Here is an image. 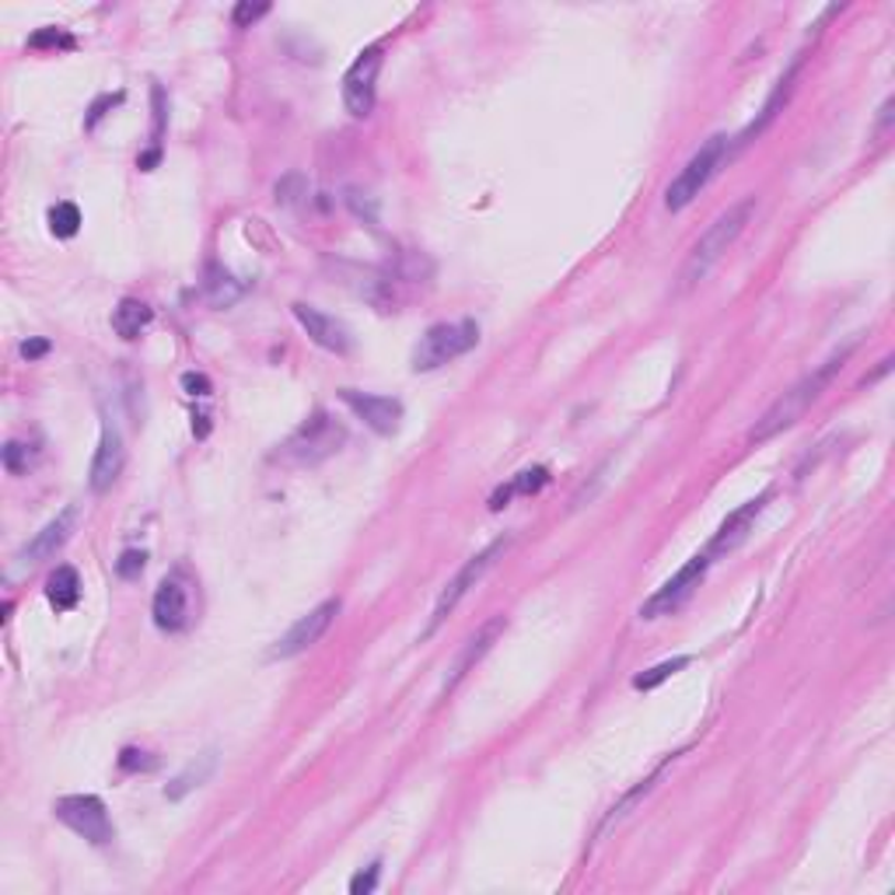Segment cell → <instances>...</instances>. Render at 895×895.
<instances>
[{
	"label": "cell",
	"instance_id": "cell-1",
	"mask_svg": "<svg viewBox=\"0 0 895 895\" xmlns=\"http://www.w3.org/2000/svg\"><path fill=\"white\" fill-rule=\"evenodd\" d=\"M850 351H853V343H847L843 351H837L826 364H819L816 371H808L798 385H790V389L756 420V427L748 431V441L752 444H766L769 438L790 431V427H795L811 410V406L822 399V392L832 385V378L840 375V368H843V360L850 357Z\"/></svg>",
	"mask_w": 895,
	"mask_h": 895
},
{
	"label": "cell",
	"instance_id": "cell-2",
	"mask_svg": "<svg viewBox=\"0 0 895 895\" xmlns=\"http://www.w3.org/2000/svg\"><path fill=\"white\" fill-rule=\"evenodd\" d=\"M752 211H756V196H745V200H738L735 207H727L714 224H710V228L700 235V241L693 246V252H689V259H686V267H682V291L686 288H697V283L718 267L721 262V256L735 246L738 241V235L745 231V224H748V217H752Z\"/></svg>",
	"mask_w": 895,
	"mask_h": 895
},
{
	"label": "cell",
	"instance_id": "cell-3",
	"mask_svg": "<svg viewBox=\"0 0 895 895\" xmlns=\"http://www.w3.org/2000/svg\"><path fill=\"white\" fill-rule=\"evenodd\" d=\"M479 343V325L473 319L462 322H438L431 325L413 351V371H438L444 364L465 357Z\"/></svg>",
	"mask_w": 895,
	"mask_h": 895
},
{
	"label": "cell",
	"instance_id": "cell-4",
	"mask_svg": "<svg viewBox=\"0 0 895 895\" xmlns=\"http://www.w3.org/2000/svg\"><path fill=\"white\" fill-rule=\"evenodd\" d=\"M507 546H511V536H500V539H494L490 546L486 549H479L476 557H470L465 560V567L462 571L444 584V592L438 595V605H434V613H431V623H427V629H423V637H431V634H438V626L455 613L459 608V602L465 599L473 592V587L483 581V574L490 571V567L507 553Z\"/></svg>",
	"mask_w": 895,
	"mask_h": 895
},
{
	"label": "cell",
	"instance_id": "cell-5",
	"mask_svg": "<svg viewBox=\"0 0 895 895\" xmlns=\"http://www.w3.org/2000/svg\"><path fill=\"white\" fill-rule=\"evenodd\" d=\"M347 441V431L325 413V410H315L309 420H304L298 431L288 438V444H283V452L280 459L283 462H294V465H315L322 459H330L339 452V444Z\"/></svg>",
	"mask_w": 895,
	"mask_h": 895
},
{
	"label": "cell",
	"instance_id": "cell-6",
	"mask_svg": "<svg viewBox=\"0 0 895 895\" xmlns=\"http://www.w3.org/2000/svg\"><path fill=\"white\" fill-rule=\"evenodd\" d=\"M727 154V137L718 133V137H710L707 144L686 161V169L676 175V182L668 186L665 193V207L668 211H686L689 203H693L703 190H707V182L714 179V172L721 169V161Z\"/></svg>",
	"mask_w": 895,
	"mask_h": 895
},
{
	"label": "cell",
	"instance_id": "cell-7",
	"mask_svg": "<svg viewBox=\"0 0 895 895\" xmlns=\"http://www.w3.org/2000/svg\"><path fill=\"white\" fill-rule=\"evenodd\" d=\"M53 816L64 822L71 832H77L80 840H88L95 847H106L116 837V826L109 819V808L95 795H67L53 805Z\"/></svg>",
	"mask_w": 895,
	"mask_h": 895
},
{
	"label": "cell",
	"instance_id": "cell-8",
	"mask_svg": "<svg viewBox=\"0 0 895 895\" xmlns=\"http://www.w3.org/2000/svg\"><path fill=\"white\" fill-rule=\"evenodd\" d=\"M710 560L707 553H697L693 560H689L682 571L676 574V578H668L655 595H650L644 605H640V619H661V616H671L676 613V608H682L686 602H689V595L697 592L700 587V581H703V574L710 571Z\"/></svg>",
	"mask_w": 895,
	"mask_h": 895
},
{
	"label": "cell",
	"instance_id": "cell-9",
	"mask_svg": "<svg viewBox=\"0 0 895 895\" xmlns=\"http://www.w3.org/2000/svg\"><path fill=\"white\" fill-rule=\"evenodd\" d=\"M381 60H385L381 56V46H368L351 64V71L343 74V106H347V112L357 116V119L371 116V109H375Z\"/></svg>",
	"mask_w": 895,
	"mask_h": 895
},
{
	"label": "cell",
	"instance_id": "cell-10",
	"mask_svg": "<svg viewBox=\"0 0 895 895\" xmlns=\"http://www.w3.org/2000/svg\"><path fill=\"white\" fill-rule=\"evenodd\" d=\"M339 616V602L336 599H330V602H322V605H315L309 616H301L288 634H283L277 644H273V650H270V658L273 661H288V658H298V655H304V650L309 647H315L322 637H325V629L333 626V619Z\"/></svg>",
	"mask_w": 895,
	"mask_h": 895
},
{
	"label": "cell",
	"instance_id": "cell-11",
	"mask_svg": "<svg viewBox=\"0 0 895 895\" xmlns=\"http://www.w3.org/2000/svg\"><path fill=\"white\" fill-rule=\"evenodd\" d=\"M339 402L347 410L364 420V427H371L375 434L392 438L402 423V402L392 396H375V392H357V389H339Z\"/></svg>",
	"mask_w": 895,
	"mask_h": 895
},
{
	"label": "cell",
	"instance_id": "cell-12",
	"mask_svg": "<svg viewBox=\"0 0 895 895\" xmlns=\"http://www.w3.org/2000/svg\"><path fill=\"white\" fill-rule=\"evenodd\" d=\"M773 497V490H766V494H759L756 500H748V504H742L738 511H731L724 521H721V528L714 532V539H710V546L703 549V553L710 557V560H718V557H727V553H735V549L748 539V532H752V525H756V518L763 515V507H766V500Z\"/></svg>",
	"mask_w": 895,
	"mask_h": 895
},
{
	"label": "cell",
	"instance_id": "cell-13",
	"mask_svg": "<svg viewBox=\"0 0 895 895\" xmlns=\"http://www.w3.org/2000/svg\"><path fill=\"white\" fill-rule=\"evenodd\" d=\"M294 319H298V325L304 333H309V339L315 343V347H322V351H330V354H351V330L347 325H343L339 319H333V315H325V312H319L315 304H304V301H298L294 304Z\"/></svg>",
	"mask_w": 895,
	"mask_h": 895
},
{
	"label": "cell",
	"instance_id": "cell-14",
	"mask_svg": "<svg viewBox=\"0 0 895 895\" xmlns=\"http://www.w3.org/2000/svg\"><path fill=\"white\" fill-rule=\"evenodd\" d=\"M127 465V448H123V438H119L116 427L106 420L101 423V441H98V452L91 459V473H88V483L95 494H106L112 490V483L119 479Z\"/></svg>",
	"mask_w": 895,
	"mask_h": 895
},
{
	"label": "cell",
	"instance_id": "cell-15",
	"mask_svg": "<svg viewBox=\"0 0 895 895\" xmlns=\"http://www.w3.org/2000/svg\"><path fill=\"white\" fill-rule=\"evenodd\" d=\"M154 626L165 629V634H179V629L190 626V587L182 584L179 578H165L154 592V605H151Z\"/></svg>",
	"mask_w": 895,
	"mask_h": 895
},
{
	"label": "cell",
	"instance_id": "cell-16",
	"mask_svg": "<svg viewBox=\"0 0 895 895\" xmlns=\"http://www.w3.org/2000/svg\"><path fill=\"white\" fill-rule=\"evenodd\" d=\"M504 626H507V619H504V616H494V619H486L470 640H465L462 655L455 658L452 671H448V679H444V693H452V689H455L465 676H470V668H473L476 661H483L486 650H490V647L497 644V637L504 634Z\"/></svg>",
	"mask_w": 895,
	"mask_h": 895
},
{
	"label": "cell",
	"instance_id": "cell-17",
	"mask_svg": "<svg viewBox=\"0 0 895 895\" xmlns=\"http://www.w3.org/2000/svg\"><path fill=\"white\" fill-rule=\"evenodd\" d=\"M74 521H77V511H74V507H67V511H60L53 521L43 525V532H35V539L22 549V560H25V563H43V560H50V557L56 553V549L71 539Z\"/></svg>",
	"mask_w": 895,
	"mask_h": 895
},
{
	"label": "cell",
	"instance_id": "cell-18",
	"mask_svg": "<svg viewBox=\"0 0 895 895\" xmlns=\"http://www.w3.org/2000/svg\"><path fill=\"white\" fill-rule=\"evenodd\" d=\"M801 64H805V53H798L795 60H790V67L780 74V80H777V88L769 91V98H766V106H763V112H759V119L756 123H752L742 137H738V144H748L752 137H759L773 119H777L780 112H784V106H787V98H790V91H795V80H798V71H801Z\"/></svg>",
	"mask_w": 895,
	"mask_h": 895
},
{
	"label": "cell",
	"instance_id": "cell-19",
	"mask_svg": "<svg viewBox=\"0 0 895 895\" xmlns=\"http://www.w3.org/2000/svg\"><path fill=\"white\" fill-rule=\"evenodd\" d=\"M214 769H217V748H207V752H200L196 759L186 763V769L179 773V777L165 787V798L169 801H182L190 795V790L203 787L211 777H214Z\"/></svg>",
	"mask_w": 895,
	"mask_h": 895
},
{
	"label": "cell",
	"instance_id": "cell-20",
	"mask_svg": "<svg viewBox=\"0 0 895 895\" xmlns=\"http://www.w3.org/2000/svg\"><path fill=\"white\" fill-rule=\"evenodd\" d=\"M151 319H154V312L148 309L144 301L123 298L112 312V330H116V336H123V339H137L151 325Z\"/></svg>",
	"mask_w": 895,
	"mask_h": 895
},
{
	"label": "cell",
	"instance_id": "cell-21",
	"mask_svg": "<svg viewBox=\"0 0 895 895\" xmlns=\"http://www.w3.org/2000/svg\"><path fill=\"white\" fill-rule=\"evenodd\" d=\"M676 759H679V752H671V756H668V759H665V763H661V766H658L655 773H650V777H647V780H640V784H637V787H634V790H629V795H626V798L619 801V805H613V808H608V816L602 819V829H599V832H605V829H613V826H616L619 819H626V816H629V808H634V805H637L640 798H647V795H650V790H655V784H658V780L665 777V769H668L671 763H676Z\"/></svg>",
	"mask_w": 895,
	"mask_h": 895
},
{
	"label": "cell",
	"instance_id": "cell-22",
	"mask_svg": "<svg viewBox=\"0 0 895 895\" xmlns=\"http://www.w3.org/2000/svg\"><path fill=\"white\" fill-rule=\"evenodd\" d=\"M46 599L60 608V613H67V608L77 605L80 599V578L74 567H56L46 581Z\"/></svg>",
	"mask_w": 895,
	"mask_h": 895
},
{
	"label": "cell",
	"instance_id": "cell-23",
	"mask_svg": "<svg viewBox=\"0 0 895 895\" xmlns=\"http://www.w3.org/2000/svg\"><path fill=\"white\" fill-rule=\"evenodd\" d=\"M546 483H549V473L542 470V465H536V470H525V473H518V476H515L511 483H507V486H500V490L490 497V507H494V511H500V507H504L507 500H511L515 494H521V497H532V494H539V490H542Z\"/></svg>",
	"mask_w": 895,
	"mask_h": 895
},
{
	"label": "cell",
	"instance_id": "cell-24",
	"mask_svg": "<svg viewBox=\"0 0 895 895\" xmlns=\"http://www.w3.org/2000/svg\"><path fill=\"white\" fill-rule=\"evenodd\" d=\"M689 661H693V658L679 655V658H668V661H661L655 668H647V671H640V676L634 679V689H644V693H647V689H658L661 682H668L671 676H676V671H682Z\"/></svg>",
	"mask_w": 895,
	"mask_h": 895
},
{
	"label": "cell",
	"instance_id": "cell-25",
	"mask_svg": "<svg viewBox=\"0 0 895 895\" xmlns=\"http://www.w3.org/2000/svg\"><path fill=\"white\" fill-rule=\"evenodd\" d=\"M203 294L211 298V304L224 309V304H231V301L241 294V288H235L228 273H220L217 267H211V270H207V283H203Z\"/></svg>",
	"mask_w": 895,
	"mask_h": 895
},
{
	"label": "cell",
	"instance_id": "cell-26",
	"mask_svg": "<svg viewBox=\"0 0 895 895\" xmlns=\"http://www.w3.org/2000/svg\"><path fill=\"white\" fill-rule=\"evenodd\" d=\"M50 231L56 238H74L80 231V211L77 203H56L50 211Z\"/></svg>",
	"mask_w": 895,
	"mask_h": 895
},
{
	"label": "cell",
	"instance_id": "cell-27",
	"mask_svg": "<svg viewBox=\"0 0 895 895\" xmlns=\"http://www.w3.org/2000/svg\"><path fill=\"white\" fill-rule=\"evenodd\" d=\"M32 462V444H22V441H8L4 444V470L11 476H22Z\"/></svg>",
	"mask_w": 895,
	"mask_h": 895
},
{
	"label": "cell",
	"instance_id": "cell-28",
	"mask_svg": "<svg viewBox=\"0 0 895 895\" xmlns=\"http://www.w3.org/2000/svg\"><path fill=\"white\" fill-rule=\"evenodd\" d=\"M144 563H148L144 549H127V553L116 560V574L123 581H137L140 574H144Z\"/></svg>",
	"mask_w": 895,
	"mask_h": 895
},
{
	"label": "cell",
	"instance_id": "cell-29",
	"mask_svg": "<svg viewBox=\"0 0 895 895\" xmlns=\"http://www.w3.org/2000/svg\"><path fill=\"white\" fill-rule=\"evenodd\" d=\"M29 46L32 50H46V46H53V50H74V39L71 35H64L60 29H43V32H35L32 39H29Z\"/></svg>",
	"mask_w": 895,
	"mask_h": 895
},
{
	"label": "cell",
	"instance_id": "cell-30",
	"mask_svg": "<svg viewBox=\"0 0 895 895\" xmlns=\"http://www.w3.org/2000/svg\"><path fill=\"white\" fill-rule=\"evenodd\" d=\"M378 878H381V861L368 864V871L354 874V882H351V892H354V895H371V892L378 888Z\"/></svg>",
	"mask_w": 895,
	"mask_h": 895
},
{
	"label": "cell",
	"instance_id": "cell-31",
	"mask_svg": "<svg viewBox=\"0 0 895 895\" xmlns=\"http://www.w3.org/2000/svg\"><path fill=\"white\" fill-rule=\"evenodd\" d=\"M182 389H186V396H200V399H207L211 392H214V385H211V378L207 375H196V371H186L182 375Z\"/></svg>",
	"mask_w": 895,
	"mask_h": 895
},
{
	"label": "cell",
	"instance_id": "cell-32",
	"mask_svg": "<svg viewBox=\"0 0 895 895\" xmlns=\"http://www.w3.org/2000/svg\"><path fill=\"white\" fill-rule=\"evenodd\" d=\"M262 14H270V4H238L231 18H235L238 29H249L252 22H259Z\"/></svg>",
	"mask_w": 895,
	"mask_h": 895
},
{
	"label": "cell",
	"instance_id": "cell-33",
	"mask_svg": "<svg viewBox=\"0 0 895 895\" xmlns=\"http://www.w3.org/2000/svg\"><path fill=\"white\" fill-rule=\"evenodd\" d=\"M119 101H123V91H116V95H101V98L95 101V106H91V116H88V123H85V127H88V130H95V123H98L101 116H106V109L119 106Z\"/></svg>",
	"mask_w": 895,
	"mask_h": 895
},
{
	"label": "cell",
	"instance_id": "cell-34",
	"mask_svg": "<svg viewBox=\"0 0 895 895\" xmlns=\"http://www.w3.org/2000/svg\"><path fill=\"white\" fill-rule=\"evenodd\" d=\"M119 766H123L127 773L130 769H148L151 759H144V752H137V748H123V756H119Z\"/></svg>",
	"mask_w": 895,
	"mask_h": 895
},
{
	"label": "cell",
	"instance_id": "cell-35",
	"mask_svg": "<svg viewBox=\"0 0 895 895\" xmlns=\"http://www.w3.org/2000/svg\"><path fill=\"white\" fill-rule=\"evenodd\" d=\"M50 354V339H25L22 343V357L25 360H39V357H46Z\"/></svg>",
	"mask_w": 895,
	"mask_h": 895
}]
</instances>
